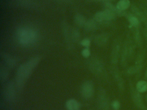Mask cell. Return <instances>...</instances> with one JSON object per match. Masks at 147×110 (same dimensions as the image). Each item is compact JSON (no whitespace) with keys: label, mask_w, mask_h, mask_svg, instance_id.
<instances>
[{"label":"cell","mask_w":147,"mask_h":110,"mask_svg":"<svg viewBox=\"0 0 147 110\" xmlns=\"http://www.w3.org/2000/svg\"><path fill=\"white\" fill-rule=\"evenodd\" d=\"M131 93L133 101H134L136 105L140 109L142 110L145 109V106L144 104L142 99L140 93L138 92L137 90H132Z\"/></svg>","instance_id":"52a82bcc"},{"label":"cell","mask_w":147,"mask_h":110,"mask_svg":"<svg viewBox=\"0 0 147 110\" xmlns=\"http://www.w3.org/2000/svg\"><path fill=\"white\" fill-rule=\"evenodd\" d=\"M136 89L140 93L147 92V82L145 80H140L138 82L136 85Z\"/></svg>","instance_id":"5bb4252c"},{"label":"cell","mask_w":147,"mask_h":110,"mask_svg":"<svg viewBox=\"0 0 147 110\" xmlns=\"http://www.w3.org/2000/svg\"><path fill=\"white\" fill-rule=\"evenodd\" d=\"M82 54L84 57L88 58L90 56L91 52L88 48H86L82 51Z\"/></svg>","instance_id":"44dd1931"},{"label":"cell","mask_w":147,"mask_h":110,"mask_svg":"<svg viewBox=\"0 0 147 110\" xmlns=\"http://www.w3.org/2000/svg\"><path fill=\"white\" fill-rule=\"evenodd\" d=\"M81 44L86 48H88L90 45V41L88 39H84L81 41Z\"/></svg>","instance_id":"7402d4cb"},{"label":"cell","mask_w":147,"mask_h":110,"mask_svg":"<svg viewBox=\"0 0 147 110\" xmlns=\"http://www.w3.org/2000/svg\"><path fill=\"white\" fill-rule=\"evenodd\" d=\"M92 64V69L94 72L97 73H100L103 71L104 66L103 63L99 60H95L94 61Z\"/></svg>","instance_id":"7c38bea8"},{"label":"cell","mask_w":147,"mask_h":110,"mask_svg":"<svg viewBox=\"0 0 147 110\" xmlns=\"http://www.w3.org/2000/svg\"><path fill=\"white\" fill-rule=\"evenodd\" d=\"M108 36L107 34H101L99 35L96 39V42L99 45H105L107 43L108 40Z\"/></svg>","instance_id":"9a60e30c"},{"label":"cell","mask_w":147,"mask_h":110,"mask_svg":"<svg viewBox=\"0 0 147 110\" xmlns=\"http://www.w3.org/2000/svg\"><path fill=\"white\" fill-rule=\"evenodd\" d=\"M93 1H95L101 2H102L104 3H105L110 2L111 1H114V0H93Z\"/></svg>","instance_id":"603a6c76"},{"label":"cell","mask_w":147,"mask_h":110,"mask_svg":"<svg viewBox=\"0 0 147 110\" xmlns=\"http://www.w3.org/2000/svg\"><path fill=\"white\" fill-rule=\"evenodd\" d=\"M145 76L146 78H147V69H146V71H145Z\"/></svg>","instance_id":"d4e9b609"},{"label":"cell","mask_w":147,"mask_h":110,"mask_svg":"<svg viewBox=\"0 0 147 110\" xmlns=\"http://www.w3.org/2000/svg\"><path fill=\"white\" fill-rule=\"evenodd\" d=\"M129 22L131 25L133 27H137L139 24V20L134 15H130L128 16Z\"/></svg>","instance_id":"e0dca14e"},{"label":"cell","mask_w":147,"mask_h":110,"mask_svg":"<svg viewBox=\"0 0 147 110\" xmlns=\"http://www.w3.org/2000/svg\"><path fill=\"white\" fill-rule=\"evenodd\" d=\"M66 107L67 110H80V105L76 100L71 99L66 102Z\"/></svg>","instance_id":"30bf717a"},{"label":"cell","mask_w":147,"mask_h":110,"mask_svg":"<svg viewBox=\"0 0 147 110\" xmlns=\"http://www.w3.org/2000/svg\"><path fill=\"white\" fill-rule=\"evenodd\" d=\"M130 6L129 0H120L117 3L116 7L121 11H125Z\"/></svg>","instance_id":"4fadbf2b"},{"label":"cell","mask_w":147,"mask_h":110,"mask_svg":"<svg viewBox=\"0 0 147 110\" xmlns=\"http://www.w3.org/2000/svg\"></svg>","instance_id":"4316f807"},{"label":"cell","mask_w":147,"mask_h":110,"mask_svg":"<svg viewBox=\"0 0 147 110\" xmlns=\"http://www.w3.org/2000/svg\"><path fill=\"white\" fill-rule=\"evenodd\" d=\"M145 36L146 38V40H147V28H146L145 30Z\"/></svg>","instance_id":"cb8c5ba5"},{"label":"cell","mask_w":147,"mask_h":110,"mask_svg":"<svg viewBox=\"0 0 147 110\" xmlns=\"http://www.w3.org/2000/svg\"><path fill=\"white\" fill-rule=\"evenodd\" d=\"M104 7L105 9H107L111 11L112 12L114 13L116 15L123 16H125V14H126V13L125 12V11H121L119 10L116 6H114L110 2L104 3Z\"/></svg>","instance_id":"ba28073f"},{"label":"cell","mask_w":147,"mask_h":110,"mask_svg":"<svg viewBox=\"0 0 147 110\" xmlns=\"http://www.w3.org/2000/svg\"><path fill=\"white\" fill-rule=\"evenodd\" d=\"M39 61L38 57H34L22 64L17 71V82L20 87H21L30 75L32 70L36 66Z\"/></svg>","instance_id":"6da1fadb"},{"label":"cell","mask_w":147,"mask_h":110,"mask_svg":"<svg viewBox=\"0 0 147 110\" xmlns=\"http://www.w3.org/2000/svg\"><path fill=\"white\" fill-rule=\"evenodd\" d=\"M140 34L138 31L136 32V34H135V40H136V43L139 46H142V38H141Z\"/></svg>","instance_id":"d6986e66"},{"label":"cell","mask_w":147,"mask_h":110,"mask_svg":"<svg viewBox=\"0 0 147 110\" xmlns=\"http://www.w3.org/2000/svg\"><path fill=\"white\" fill-rule=\"evenodd\" d=\"M112 107L114 110H118L120 107V104L118 100H114L112 103Z\"/></svg>","instance_id":"ffe728a7"},{"label":"cell","mask_w":147,"mask_h":110,"mask_svg":"<svg viewBox=\"0 0 147 110\" xmlns=\"http://www.w3.org/2000/svg\"><path fill=\"white\" fill-rule=\"evenodd\" d=\"M131 10L133 13V15L136 17L138 20H140L141 21H142L144 23L147 24V19L146 16H144L143 13L140 11V9L136 7V6H132L131 8Z\"/></svg>","instance_id":"8fae6325"},{"label":"cell","mask_w":147,"mask_h":110,"mask_svg":"<svg viewBox=\"0 0 147 110\" xmlns=\"http://www.w3.org/2000/svg\"><path fill=\"white\" fill-rule=\"evenodd\" d=\"M134 52V45L131 42L126 43L123 48L121 57L122 65L125 66L132 57Z\"/></svg>","instance_id":"3957f363"},{"label":"cell","mask_w":147,"mask_h":110,"mask_svg":"<svg viewBox=\"0 0 147 110\" xmlns=\"http://www.w3.org/2000/svg\"><path fill=\"white\" fill-rule=\"evenodd\" d=\"M94 93V87L92 82L87 81L84 82L82 87L81 93L84 98L89 99L92 96Z\"/></svg>","instance_id":"5b68a950"},{"label":"cell","mask_w":147,"mask_h":110,"mask_svg":"<svg viewBox=\"0 0 147 110\" xmlns=\"http://www.w3.org/2000/svg\"><path fill=\"white\" fill-rule=\"evenodd\" d=\"M145 15H146V18H147V11H146V12H145Z\"/></svg>","instance_id":"484cf974"},{"label":"cell","mask_w":147,"mask_h":110,"mask_svg":"<svg viewBox=\"0 0 147 110\" xmlns=\"http://www.w3.org/2000/svg\"><path fill=\"white\" fill-rule=\"evenodd\" d=\"M116 15L110 10L105 9L104 11L97 12L94 15V20L98 22L111 21L115 19Z\"/></svg>","instance_id":"277c9868"},{"label":"cell","mask_w":147,"mask_h":110,"mask_svg":"<svg viewBox=\"0 0 147 110\" xmlns=\"http://www.w3.org/2000/svg\"><path fill=\"white\" fill-rule=\"evenodd\" d=\"M76 23L80 26L85 25L86 22L85 18L81 15L78 14L76 16L75 18Z\"/></svg>","instance_id":"2e32d148"},{"label":"cell","mask_w":147,"mask_h":110,"mask_svg":"<svg viewBox=\"0 0 147 110\" xmlns=\"http://www.w3.org/2000/svg\"><path fill=\"white\" fill-rule=\"evenodd\" d=\"M99 106L100 110H109V101L105 92L102 90L99 96Z\"/></svg>","instance_id":"8992f818"},{"label":"cell","mask_w":147,"mask_h":110,"mask_svg":"<svg viewBox=\"0 0 147 110\" xmlns=\"http://www.w3.org/2000/svg\"><path fill=\"white\" fill-rule=\"evenodd\" d=\"M120 48V44L117 42L113 47L111 54V61L113 64H116L118 61Z\"/></svg>","instance_id":"9c48e42d"},{"label":"cell","mask_w":147,"mask_h":110,"mask_svg":"<svg viewBox=\"0 0 147 110\" xmlns=\"http://www.w3.org/2000/svg\"><path fill=\"white\" fill-rule=\"evenodd\" d=\"M94 21L90 20L89 21H86L85 25L86 28L90 31L95 29L96 28V23Z\"/></svg>","instance_id":"ac0fdd59"},{"label":"cell","mask_w":147,"mask_h":110,"mask_svg":"<svg viewBox=\"0 0 147 110\" xmlns=\"http://www.w3.org/2000/svg\"><path fill=\"white\" fill-rule=\"evenodd\" d=\"M17 38L20 44L28 46L33 44L37 38L36 32L32 29L27 28H22L17 32Z\"/></svg>","instance_id":"7a4b0ae2"}]
</instances>
